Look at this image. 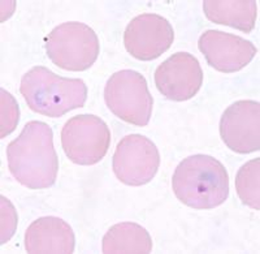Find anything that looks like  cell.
<instances>
[{
	"label": "cell",
	"instance_id": "5",
	"mask_svg": "<svg viewBox=\"0 0 260 254\" xmlns=\"http://www.w3.org/2000/svg\"><path fill=\"white\" fill-rule=\"evenodd\" d=\"M104 101L113 115L129 124L146 127L150 123L154 99L139 72L122 69L113 73L104 88Z\"/></svg>",
	"mask_w": 260,
	"mask_h": 254
},
{
	"label": "cell",
	"instance_id": "11",
	"mask_svg": "<svg viewBox=\"0 0 260 254\" xmlns=\"http://www.w3.org/2000/svg\"><path fill=\"white\" fill-rule=\"evenodd\" d=\"M199 51L216 71L234 73L250 64L257 50L251 42L234 34L207 30L198 41Z\"/></svg>",
	"mask_w": 260,
	"mask_h": 254
},
{
	"label": "cell",
	"instance_id": "14",
	"mask_svg": "<svg viewBox=\"0 0 260 254\" xmlns=\"http://www.w3.org/2000/svg\"><path fill=\"white\" fill-rule=\"evenodd\" d=\"M102 250L106 254L150 253L152 239L147 231L137 223H118L104 235Z\"/></svg>",
	"mask_w": 260,
	"mask_h": 254
},
{
	"label": "cell",
	"instance_id": "17",
	"mask_svg": "<svg viewBox=\"0 0 260 254\" xmlns=\"http://www.w3.org/2000/svg\"><path fill=\"white\" fill-rule=\"evenodd\" d=\"M0 244H6L15 235L17 228V213L8 198L0 195Z\"/></svg>",
	"mask_w": 260,
	"mask_h": 254
},
{
	"label": "cell",
	"instance_id": "3",
	"mask_svg": "<svg viewBox=\"0 0 260 254\" xmlns=\"http://www.w3.org/2000/svg\"><path fill=\"white\" fill-rule=\"evenodd\" d=\"M20 93L31 111L61 118L85 106L87 86L80 78H65L46 67H34L22 76Z\"/></svg>",
	"mask_w": 260,
	"mask_h": 254
},
{
	"label": "cell",
	"instance_id": "16",
	"mask_svg": "<svg viewBox=\"0 0 260 254\" xmlns=\"http://www.w3.org/2000/svg\"><path fill=\"white\" fill-rule=\"evenodd\" d=\"M20 120V108L15 97L0 89V137L6 138L16 129Z\"/></svg>",
	"mask_w": 260,
	"mask_h": 254
},
{
	"label": "cell",
	"instance_id": "2",
	"mask_svg": "<svg viewBox=\"0 0 260 254\" xmlns=\"http://www.w3.org/2000/svg\"><path fill=\"white\" fill-rule=\"evenodd\" d=\"M172 188L186 206L210 210L220 206L229 195V176L220 160L195 154L183 159L175 170Z\"/></svg>",
	"mask_w": 260,
	"mask_h": 254
},
{
	"label": "cell",
	"instance_id": "10",
	"mask_svg": "<svg viewBox=\"0 0 260 254\" xmlns=\"http://www.w3.org/2000/svg\"><path fill=\"white\" fill-rule=\"evenodd\" d=\"M220 134L225 145L240 154L260 149V104L238 101L225 109L220 120Z\"/></svg>",
	"mask_w": 260,
	"mask_h": 254
},
{
	"label": "cell",
	"instance_id": "12",
	"mask_svg": "<svg viewBox=\"0 0 260 254\" xmlns=\"http://www.w3.org/2000/svg\"><path fill=\"white\" fill-rule=\"evenodd\" d=\"M76 237L68 223L56 216H43L31 223L25 234L27 253H62L74 251Z\"/></svg>",
	"mask_w": 260,
	"mask_h": 254
},
{
	"label": "cell",
	"instance_id": "6",
	"mask_svg": "<svg viewBox=\"0 0 260 254\" xmlns=\"http://www.w3.org/2000/svg\"><path fill=\"white\" fill-rule=\"evenodd\" d=\"M110 145V128L95 115L73 116L61 129L62 150L76 164H96L106 157Z\"/></svg>",
	"mask_w": 260,
	"mask_h": 254
},
{
	"label": "cell",
	"instance_id": "1",
	"mask_svg": "<svg viewBox=\"0 0 260 254\" xmlns=\"http://www.w3.org/2000/svg\"><path fill=\"white\" fill-rule=\"evenodd\" d=\"M7 158L9 172L29 189H46L56 181L59 159L53 133L43 121H29L8 145Z\"/></svg>",
	"mask_w": 260,
	"mask_h": 254
},
{
	"label": "cell",
	"instance_id": "7",
	"mask_svg": "<svg viewBox=\"0 0 260 254\" xmlns=\"http://www.w3.org/2000/svg\"><path fill=\"white\" fill-rule=\"evenodd\" d=\"M160 154L155 144L142 134H129L117 144L112 159L116 178L130 186H141L155 178Z\"/></svg>",
	"mask_w": 260,
	"mask_h": 254
},
{
	"label": "cell",
	"instance_id": "13",
	"mask_svg": "<svg viewBox=\"0 0 260 254\" xmlns=\"http://www.w3.org/2000/svg\"><path fill=\"white\" fill-rule=\"evenodd\" d=\"M203 12L213 24L251 33L257 17L255 0H204Z\"/></svg>",
	"mask_w": 260,
	"mask_h": 254
},
{
	"label": "cell",
	"instance_id": "4",
	"mask_svg": "<svg viewBox=\"0 0 260 254\" xmlns=\"http://www.w3.org/2000/svg\"><path fill=\"white\" fill-rule=\"evenodd\" d=\"M99 38L90 26L77 21L56 26L46 39V52L59 68L72 72L89 69L99 57Z\"/></svg>",
	"mask_w": 260,
	"mask_h": 254
},
{
	"label": "cell",
	"instance_id": "9",
	"mask_svg": "<svg viewBox=\"0 0 260 254\" xmlns=\"http://www.w3.org/2000/svg\"><path fill=\"white\" fill-rule=\"evenodd\" d=\"M155 85L167 99L189 101L203 85V71L199 60L189 52H176L155 71Z\"/></svg>",
	"mask_w": 260,
	"mask_h": 254
},
{
	"label": "cell",
	"instance_id": "8",
	"mask_svg": "<svg viewBox=\"0 0 260 254\" xmlns=\"http://www.w3.org/2000/svg\"><path fill=\"white\" fill-rule=\"evenodd\" d=\"M175 41V30L167 18L155 13H143L127 24L124 45L127 52L142 62L157 59Z\"/></svg>",
	"mask_w": 260,
	"mask_h": 254
},
{
	"label": "cell",
	"instance_id": "15",
	"mask_svg": "<svg viewBox=\"0 0 260 254\" xmlns=\"http://www.w3.org/2000/svg\"><path fill=\"white\" fill-rule=\"evenodd\" d=\"M236 190L243 204L255 210L260 209V158L245 163L238 170Z\"/></svg>",
	"mask_w": 260,
	"mask_h": 254
}]
</instances>
